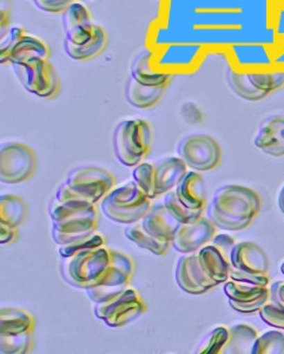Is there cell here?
Here are the masks:
<instances>
[{"label": "cell", "instance_id": "45", "mask_svg": "<svg viewBox=\"0 0 284 354\" xmlns=\"http://www.w3.org/2000/svg\"><path fill=\"white\" fill-rule=\"evenodd\" d=\"M278 207H280L281 212L284 214V186L281 189L280 194H278Z\"/></svg>", "mask_w": 284, "mask_h": 354}, {"label": "cell", "instance_id": "5", "mask_svg": "<svg viewBox=\"0 0 284 354\" xmlns=\"http://www.w3.org/2000/svg\"><path fill=\"white\" fill-rule=\"evenodd\" d=\"M151 199L134 180L116 186L103 198L100 209L104 216L117 224L139 223L151 209Z\"/></svg>", "mask_w": 284, "mask_h": 354}, {"label": "cell", "instance_id": "7", "mask_svg": "<svg viewBox=\"0 0 284 354\" xmlns=\"http://www.w3.org/2000/svg\"><path fill=\"white\" fill-rule=\"evenodd\" d=\"M95 315L112 328L134 322L145 312V304L139 292L127 288L109 299L95 304Z\"/></svg>", "mask_w": 284, "mask_h": 354}, {"label": "cell", "instance_id": "39", "mask_svg": "<svg viewBox=\"0 0 284 354\" xmlns=\"http://www.w3.org/2000/svg\"><path fill=\"white\" fill-rule=\"evenodd\" d=\"M230 278L240 283L258 285V286H268L269 278L267 274H253L248 272L240 271L230 266Z\"/></svg>", "mask_w": 284, "mask_h": 354}, {"label": "cell", "instance_id": "6", "mask_svg": "<svg viewBox=\"0 0 284 354\" xmlns=\"http://www.w3.org/2000/svg\"><path fill=\"white\" fill-rule=\"evenodd\" d=\"M152 144L149 122L141 118L123 119L112 136L115 156L122 165L136 167L148 156Z\"/></svg>", "mask_w": 284, "mask_h": 354}, {"label": "cell", "instance_id": "17", "mask_svg": "<svg viewBox=\"0 0 284 354\" xmlns=\"http://www.w3.org/2000/svg\"><path fill=\"white\" fill-rule=\"evenodd\" d=\"M254 145L272 157H283L284 115H272L260 122Z\"/></svg>", "mask_w": 284, "mask_h": 354}, {"label": "cell", "instance_id": "3", "mask_svg": "<svg viewBox=\"0 0 284 354\" xmlns=\"http://www.w3.org/2000/svg\"><path fill=\"white\" fill-rule=\"evenodd\" d=\"M115 185V178L97 166H79L67 174L66 180L57 189L55 199L60 203L96 205Z\"/></svg>", "mask_w": 284, "mask_h": 354}, {"label": "cell", "instance_id": "44", "mask_svg": "<svg viewBox=\"0 0 284 354\" xmlns=\"http://www.w3.org/2000/svg\"><path fill=\"white\" fill-rule=\"evenodd\" d=\"M16 238V228L0 223V244H10Z\"/></svg>", "mask_w": 284, "mask_h": 354}, {"label": "cell", "instance_id": "18", "mask_svg": "<svg viewBox=\"0 0 284 354\" xmlns=\"http://www.w3.org/2000/svg\"><path fill=\"white\" fill-rule=\"evenodd\" d=\"M231 268L253 274H267L269 261L265 251L250 241L235 244L230 257Z\"/></svg>", "mask_w": 284, "mask_h": 354}, {"label": "cell", "instance_id": "29", "mask_svg": "<svg viewBox=\"0 0 284 354\" xmlns=\"http://www.w3.org/2000/svg\"><path fill=\"white\" fill-rule=\"evenodd\" d=\"M26 216V205L13 194H4L0 199V223L17 228Z\"/></svg>", "mask_w": 284, "mask_h": 354}, {"label": "cell", "instance_id": "8", "mask_svg": "<svg viewBox=\"0 0 284 354\" xmlns=\"http://www.w3.org/2000/svg\"><path fill=\"white\" fill-rule=\"evenodd\" d=\"M11 66L20 85L28 93L38 98H51L58 91V77L48 58H36Z\"/></svg>", "mask_w": 284, "mask_h": 354}, {"label": "cell", "instance_id": "36", "mask_svg": "<svg viewBox=\"0 0 284 354\" xmlns=\"http://www.w3.org/2000/svg\"><path fill=\"white\" fill-rule=\"evenodd\" d=\"M134 180L139 184V187L144 191L146 196L151 201L156 198L154 191V181H152V164H139L136 166L132 172Z\"/></svg>", "mask_w": 284, "mask_h": 354}, {"label": "cell", "instance_id": "11", "mask_svg": "<svg viewBox=\"0 0 284 354\" xmlns=\"http://www.w3.org/2000/svg\"><path fill=\"white\" fill-rule=\"evenodd\" d=\"M134 261L125 253L114 250L111 264L98 285L85 290L94 304L109 299L127 288L134 274Z\"/></svg>", "mask_w": 284, "mask_h": 354}, {"label": "cell", "instance_id": "26", "mask_svg": "<svg viewBox=\"0 0 284 354\" xmlns=\"http://www.w3.org/2000/svg\"><path fill=\"white\" fill-rule=\"evenodd\" d=\"M107 45V33L102 26H94V36L84 45H73L64 40V51L73 60H87L98 55Z\"/></svg>", "mask_w": 284, "mask_h": 354}, {"label": "cell", "instance_id": "23", "mask_svg": "<svg viewBox=\"0 0 284 354\" xmlns=\"http://www.w3.org/2000/svg\"><path fill=\"white\" fill-rule=\"evenodd\" d=\"M178 198L186 207L204 209L206 199V184L201 174L190 171L184 174L175 189Z\"/></svg>", "mask_w": 284, "mask_h": 354}, {"label": "cell", "instance_id": "38", "mask_svg": "<svg viewBox=\"0 0 284 354\" xmlns=\"http://www.w3.org/2000/svg\"><path fill=\"white\" fill-rule=\"evenodd\" d=\"M260 317L263 323L278 330H284V308L275 304H265L260 311Z\"/></svg>", "mask_w": 284, "mask_h": 354}, {"label": "cell", "instance_id": "4", "mask_svg": "<svg viewBox=\"0 0 284 354\" xmlns=\"http://www.w3.org/2000/svg\"><path fill=\"white\" fill-rule=\"evenodd\" d=\"M114 250L107 246L89 248L62 258L60 274L70 286L80 290L95 288L110 266Z\"/></svg>", "mask_w": 284, "mask_h": 354}, {"label": "cell", "instance_id": "28", "mask_svg": "<svg viewBox=\"0 0 284 354\" xmlns=\"http://www.w3.org/2000/svg\"><path fill=\"white\" fill-rule=\"evenodd\" d=\"M124 234L134 245H137L139 248H143V250L149 251L154 256H163L171 245V243L159 241L157 238H154V236L146 232L142 224H141V221L129 225L125 228Z\"/></svg>", "mask_w": 284, "mask_h": 354}, {"label": "cell", "instance_id": "21", "mask_svg": "<svg viewBox=\"0 0 284 354\" xmlns=\"http://www.w3.org/2000/svg\"><path fill=\"white\" fill-rule=\"evenodd\" d=\"M198 261L206 276L216 285L227 283L230 277V258L210 241L197 252Z\"/></svg>", "mask_w": 284, "mask_h": 354}, {"label": "cell", "instance_id": "32", "mask_svg": "<svg viewBox=\"0 0 284 354\" xmlns=\"http://www.w3.org/2000/svg\"><path fill=\"white\" fill-rule=\"evenodd\" d=\"M229 339V330L224 326H218L210 330L203 338L199 346L196 350L197 354L222 353L225 344Z\"/></svg>", "mask_w": 284, "mask_h": 354}, {"label": "cell", "instance_id": "41", "mask_svg": "<svg viewBox=\"0 0 284 354\" xmlns=\"http://www.w3.org/2000/svg\"><path fill=\"white\" fill-rule=\"evenodd\" d=\"M181 117L189 125H197L203 122L201 109L193 102H184L181 106Z\"/></svg>", "mask_w": 284, "mask_h": 354}, {"label": "cell", "instance_id": "16", "mask_svg": "<svg viewBox=\"0 0 284 354\" xmlns=\"http://www.w3.org/2000/svg\"><path fill=\"white\" fill-rule=\"evenodd\" d=\"M186 162L179 157H163L152 164V181L156 198L176 189L188 172Z\"/></svg>", "mask_w": 284, "mask_h": 354}, {"label": "cell", "instance_id": "40", "mask_svg": "<svg viewBox=\"0 0 284 354\" xmlns=\"http://www.w3.org/2000/svg\"><path fill=\"white\" fill-rule=\"evenodd\" d=\"M36 8L43 12L60 13L65 11L72 3L77 0H31Z\"/></svg>", "mask_w": 284, "mask_h": 354}, {"label": "cell", "instance_id": "9", "mask_svg": "<svg viewBox=\"0 0 284 354\" xmlns=\"http://www.w3.org/2000/svg\"><path fill=\"white\" fill-rule=\"evenodd\" d=\"M178 157L186 166L199 172H206L218 167L221 162V147L208 134H188L177 145Z\"/></svg>", "mask_w": 284, "mask_h": 354}, {"label": "cell", "instance_id": "22", "mask_svg": "<svg viewBox=\"0 0 284 354\" xmlns=\"http://www.w3.org/2000/svg\"><path fill=\"white\" fill-rule=\"evenodd\" d=\"M152 52L143 50L136 55L130 65V75L139 83L146 86H166L171 75L168 72L158 71L151 66Z\"/></svg>", "mask_w": 284, "mask_h": 354}, {"label": "cell", "instance_id": "12", "mask_svg": "<svg viewBox=\"0 0 284 354\" xmlns=\"http://www.w3.org/2000/svg\"><path fill=\"white\" fill-rule=\"evenodd\" d=\"M175 279L178 288L188 295H203L218 286L203 271L197 252L188 253L178 258Z\"/></svg>", "mask_w": 284, "mask_h": 354}, {"label": "cell", "instance_id": "46", "mask_svg": "<svg viewBox=\"0 0 284 354\" xmlns=\"http://www.w3.org/2000/svg\"><path fill=\"white\" fill-rule=\"evenodd\" d=\"M281 272H282V274L284 276V261L282 263V265H281Z\"/></svg>", "mask_w": 284, "mask_h": 354}, {"label": "cell", "instance_id": "14", "mask_svg": "<svg viewBox=\"0 0 284 354\" xmlns=\"http://www.w3.org/2000/svg\"><path fill=\"white\" fill-rule=\"evenodd\" d=\"M215 232L216 226L209 218L201 216L194 223L179 225L171 245L181 254L196 253L213 241Z\"/></svg>", "mask_w": 284, "mask_h": 354}, {"label": "cell", "instance_id": "27", "mask_svg": "<svg viewBox=\"0 0 284 354\" xmlns=\"http://www.w3.org/2000/svg\"><path fill=\"white\" fill-rule=\"evenodd\" d=\"M0 322V335H20L33 330L35 326L32 315L16 307L1 308Z\"/></svg>", "mask_w": 284, "mask_h": 354}, {"label": "cell", "instance_id": "15", "mask_svg": "<svg viewBox=\"0 0 284 354\" xmlns=\"http://www.w3.org/2000/svg\"><path fill=\"white\" fill-rule=\"evenodd\" d=\"M62 25L65 33V41L73 45H84L94 36L95 24L91 21L89 8L78 0L63 11Z\"/></svg>", "mask_w": 284, "mask_h": 354}, {"label": "cell", "instance_id": "1", "mask_svg": "<svg viewBox=\"0 0 284 354\" xmlns=\"http://www.w3.org/2000/svg\"><path fill=\"white\" fill-rule=\"evenodd\" d=\"M260 209V197L255 191L245 186L224 185L213 193L206 216L220 230L241 231L251 224Z\"/></svg>", "mask_w": 284, "mask_h": 354}, {"label": "cell", "instance_id": "37", "mask_svg": "<svg viewBox=\"0 0 284 354\" xmlns=\"http://www.w3.org/2000/svg\"><path fill=\"white\" fill-rule=\"evenodd\" d=\"M103 236L95 232L92 236L85 239V241L77 243V244L69 245V246H60V251L58 252H60L62 258H69V257L73 256L76 253L84 251V250L99 248V246H103Z\"/></svg>", "mask_w": 284, "mask_h": 354}, {"label": "cell", "instance_id": "42", "mask_svg": "<svg viewBox=\"0 0 284 354\" xmlns=\"http://www.w3.org/2000/svg\"><path fill=\"white\" fill-rule=\"evenodd\" d=\"M213 244L216 245L222 252L224 253L227 257H231V252H233V246H235V241H233L231 236L228 234H218V236H213Z\"/></svg>", "mask_w": 284, "mask_h": 354}, {"label": "cell", "instance_id": "19", "mask_svg": "<svg viewBox=\"0 0 284 354\" xmlns=\"http://www.w3.org/2000/svg\"><path fill=\"white\" fill-rule=\"evenodd\" d=\"M141 224L149 234L168 243L172 241L181 225L171 216L163 201L151 206L149 212L141 221Z\"/></svg>", "mask_w": 284, "mask_h": 354}, {"label": "cell", "instance_id": "24", "mask_svg": "<svg viewBox=\"0 0 284 354\" xmlns=\"http://www.w3.org/2000/svg\"><path fill=\"white\" fill-rule=\"evenodd\" d=\"M166 86H146L129 77L125 84V98L136 109H150L163 97Z\"/></svg>", "mask_w": 284, "mask_h": 354}, {"label": "cell", "instance_id": "35", "mask_svg": "<svg viewBox=\"0 0 284 354\" xmlns=\"http://www.w3.org/2000/svg\"><path fill=\"white\" fill-rule=\"evenodd\" d=\"M250 83L256 87L257 90L270 93L272 91L277 90L283 86L284 72H274V73H265V72H250L247 73Z\"/></svg>", "mask_w": 284, "mask_h": 354}, {"label": "cell", "instance_id": "20", "mask_svg": "<svg viewBox=\"0 0 284 354\" xmlns=\"http://www.w3.org/2000/svg\"><path fill=\"white\" fill-rule=\"evenodd\" d=\"M48 46L43 40L38 37L24 33L19 37L12 48H10V51L0 58V63L1 65H16L36 58H48Z\"/></svg>", "mask_w": 284, "mask_h": 354}, {"label": "cell", "instance_id": "10", "mask_svg": "<svg viewBox=\"0 0 284 354\" xmlns=\"http://www.w3.org/2000/svg\"><path fill=\"white\" fill-rule=\"evenodd\" d=\"M36 169V157L28 146L18 142L1 144L0 179L4 184H19L28 180Z\"/></svg>", "mask_w": 284, "mask_h": 354}, {"label": "cell", "instance_id": "34", "mask_svg": "<svg viewBox=\"0 0 284 354\" xmlns=\"http://www.w3.org/2000/svg\"><path fill=\"white\" fill-rule=\"evenodd\" d=\"M251 354H284V335L280 330H269L257 338Z\"/></svg>", "mask_w": 284, "mask_h": 354}, {"label": "cell", "instance_id": "30", "mask_svg": "<svg viewBox=\"0 0 284 354\" xmlns=\"http://www.w3.org/2000/svg\"><path fill=\"white\" fill-rule=\"evenodd\" d=\"M227 82L233 93L245 100L257 102L268 95V93L257 90L256 87L250 83L247 73L236 72L231 67H228L227 70Z\"/></svg>", "mask_w": 284, "mask_h": 354}, {"label": "cell", "instance_id": "2", "mask_svg": "<svg viewBox=\"0 0 284 354\" xmlns=\"http://www.w3.org/2000/svg\"><path fill=\"white\" fill-rule=\"evenodd\" d=\"M48 214L52 221V239L60 246H69L85 241L98 226L95 205L60 203L53 199Z\"/></svg>", "mask_w": 284, "mask_h": 354}, {"label": "cell", "instance_id": "25", "mask_svg": "<svg viewBox=\"0 0 284 354\" xmlns=\"http://www.w3.org/2000/svg\"><path fill=\"white\" fill-rule=\"evenodd\" d=\"M258 335L254 327L237 324L230 327L229 339L222 351L223 354H251Z\"/></svg>", "mask_w": 284, "mask_h": 354}, {"label": "cell", "instance_id": "31", "mask_svg": "<svg viewBox=\"0 0 284 354\" xmlns=\"http://www.w3.org/2000/svg\"><path fill=\"white\" fill-rule=\"evenodd\" d=\"M163 203L166 205V209L171 213V216L179 224H189L194 223L202 216L203 209H193L186 207V205L181 203V199L178 198L177 193L175 189H171L169 192L164 194Z\"/></svg>", "mask_w": 284, "mask_h": 354}, {"label": "cell", "instance_id": "43", "mask_svg": "<svg viewBox=\"0 0 284 354\" xmlns=\"http://www.w3.org/2000/svg\"><path fill=\"white\" fill-rule=\"evenodd\" d=\"M270 299L272 304L284 308V281L272 283L270 288Z\"/></svg>", "mask_w": 284, "mask_h": 354}, {"label": "cell", "instance_id": "13", "mask_svg": "<svg viewBox=\"0 0 284 354\" xmlns=\"http://www.w3.org/2000/svg\"><path fill=\"white\" fill-rule=\"evenodd\" d=\"M223 290L229 300L228 303L230 307L233 311L243 315H250L260 311L270 298V291L267 286L250 285L235 280L227 281Z\"/></svg>", "mask_w": 284, "mask_h": 354}, {"label": "cell", "instance_id": "33", "mask_svg": "<svg viewBox=\"0 0 284 354\" xmlns=\"http://www.w3.org/2000/svg\"><path fill=\"white\" fill-rule=\"evenodd\" d=\"M32 347V330L20 335H0V353L24 354Z\"/></svg>", "mask_w": 284, "mask_h": 354}]
</instances>
